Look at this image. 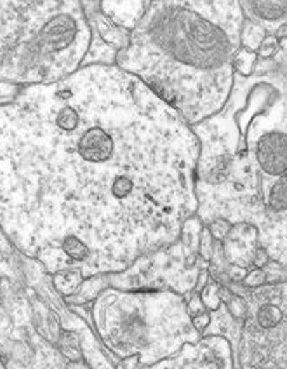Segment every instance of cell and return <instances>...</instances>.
<instances>
[{"label":"cell","instance_id":"8","mask_svg":"<svg viewBox=\"0 0 287 369\" xmlns=\"http://www.w3.org/2000/svg\"><path fill=\"white\" fill-rule=\"evenodd\" d=\"M225 260L228 265L239 267L249 272L251 269H263L268 265L267 251L260 246L258 229L251 223H235L221 241Z\"/></svg>","mask_w":287,"mask_h":369},{"label":"cell","instance_id":"12","mask_svg":"<svg viewBox=\"0 0 287 369\" xmlns=\"http://www.w3.org/2000/svg\"><path fill=\"white\" fill-rule=\"evenodd\" d=\"M82 274L77 270H66V272H59L55 277V282L63 295H71L75 291V288H78L82 282Z\"/></svg>","mask_w":287,"mask_h":369},{"label":"cell","instance_id":"4","mask_svg":"<svg viewBox=\"0 0 287 369\" xmlns=\"http://www.w3.org/2000/svg\"><path fill=\"white\" fill-rule=\"evenodd\" d=\"M105 342L120 357L152 366L200 340L186 296L169 289H106L94 305Z\"/></svg>","mask_w":287,"mask_h":369},{"label":"cell","instance_id":"6","mask_svg":"<svg viewBox=\"0 0 287 369\" xmlns=\"http://www.w3.org/2000/svg\"><path fill=\"white\" fill-rule=\"evenodd\" d=\"M263 213L256 223L260 246L287 281V173L261 188Z\"/></svg>","mask_w":287,"mask_h":369},{"label":"cell","instance_id":"5","mask_svg":"<svg viewBox=\"0 0 287 369\" xmlns=\"http://www.w3.org/2000/svg\"><path fill=\"white\" fill-rule=\"evenodd\" d=\"M227 288L247 305L240 333L244 369H287V281L258 288L230 282Z\"/></svg>","mask_w":287,"mask_h":369},{"label":"cell","instance_id":"1","mask_svg":"<svg viewBox=\"0 0 287 369\" xmlns=\"http://www.w3.org/2000/svg\"><path fill=\"white\" fill-rule=\"evenodd\" d=\"M200 143L136 75L89 67L0 108V222L51 270L124 272L197 215Z\"/></svg>","mask_w":287,"mask_h":369},{"label":"cell","instance_id":"10","mask_svg":"<svg viewBox=\"0 0 287 369\" xmlns=\"http://www.w3.org/2000/svg\"><path fill=\"white\" fill-rule=\"evenodd\" d=\"M221 284L220 282L209 279L204 289L200 291V298H202L204 305H206L207 312H214L218 307L221 305Z\"/></svg>","mask_w":287,"mask_h":369},{"label":"cell","instance_id":"13","mask_svg":"<svg viewBox=\"0 0 287 369\" xmlns=\"http://www.w3.org/2000/svg\"><path fill=\"white\" fill-rule=\"evenodd\" d=\"M246 288H258V286L268 284V276L265 269H251L247 272V276L244 277V281L240 282Z\"/></svg>","mask_w":287,"mask_h":369},{"label":"cell","instance_id":"16","mask_svg":"<svg viewBox=\"0 0 287 369\" xmlns=\"http://www.w3.org/2000/svg\"><path fill=\"white\" fill-rule=\"evenodd\" d=\"M209 323H211V314L209 312L200 314V316L193 317V326H195V329L200 333V335H202L204 329H206L207 326H209Z\"/></svg>","mask_w":287,"mask_h":369},{"label":"cell","instance_id":"2","mask_svg":"<svg viewBox=\"0 0 287 369\" xmlns=\"http://www.w3.org/2000/svg\"><path fill=\"white\" fill-rule=\"evenodd\" d=\"M199 138L197 216L251 223L261 213V188L287 173V68L237 74L220 112L192 126Z\"/></svg>","mask_w":287,"mask_h":369},{"label":"cell","instance_id":"14","mask_svg":"<svg viewBox=\"0 0 287 369\" xmlns=\"http://www.w3.org/2000/svg\"><path fill=\"white\" fill-rule=\"evenodd\" d=\"M207 229H209L211 234H213L214 241L221 242L225 239V235L228 234V230L232 229V223H228L227 220H214L213 223L207 225Z\"/></svg>","mask_w":287,"mask_h":369},{"label":"cell","instance_id":"15","mask_svg":"<svg viewBox=\"0 0 287 369\" xmlns=\"http://www.w3.org/2000/svg\"><path fill=\"white\" fill-rule=\"evenodd\" d=\"M277 49H279L277 39H275L274 35H270V37L263 39L260 49H258V54H260L261 58H274L275 53H277Z\"/></svg>","mask_w":287,"mask_h":369},{"label":"cell","instance_id":"7","mask_svg":"<svg viewBox=\"0 0 287 369\" xmlns=\"http://www.w3.org/2000/svg\"><path fill=\"white\" fill-rule=\"evenodd\" d=\"M120 369H232V349L223 336H200L152 366H143L138 357H129Z\"/></svg>","mask_w":287,"mask_h":369},{"label":"cell","instance_id":"11","mask_svg":"<svg viewBox=\"0 0 287 369\" xmlns=\"http://www.w3.org/2000/svg\"><path fill=\"white\" fill-rule=\"evenodd\" d=\"M258 60H256V53L247 49H240L239 54L235 56V61H233V67H235L237 74L244 75V77H249L251 74L254 72V67H256Z\"/></svg>","mask_w":287,"mask_h":369},{"label":"cell","instance_id":"3","mask_svg":"<svg viewBox=\"0 0 287 369\" xmlns=\"http://www.w3.org/2000/svg\"><path fill=\"white\" fill-rule=\"evenodd\" d=\"M242 25L239 0H160L132 32L117 67L195 126L232 93Z\"/></svg>","mask_w":287,"mask_h":369},{"label":"cell","instance_id":"9","mask_svg":"<svg viewBox=\"0 0 287 369\" xmlns=\"http://www.w3.org/2000/svg\"><path fill=\"white\" fill-rule=\"evenodd\" d=\"M242 6L251 20L265 28L281 30L287 25V0H242Z\"/></svg>","mask_w":287,"mask_h":369}]
</instances>
